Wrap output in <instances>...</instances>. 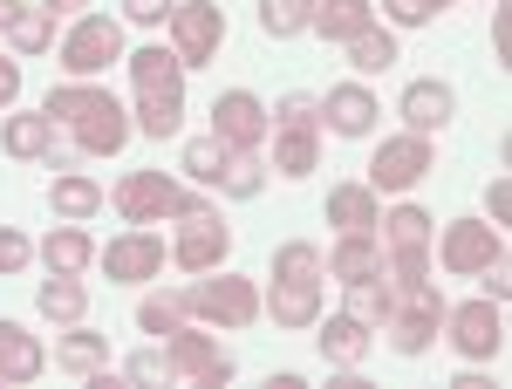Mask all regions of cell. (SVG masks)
<instances>
[{
    "instance_id": "5",
    "label": "cell",
    "mask_w": 512,
    "mask_h": 389,
    "mask_svg": "<svg viewBox=\"0 0 512 389\" xmlns=\"http://www.w3.org/2000/svg\"><path fill=\"white\" fill-rule=\"evenodd\" d=\"M185 308L198 321H219V328H246L260 314V287L246 273H219V280H192L185 287Z\"/></svg>"
},
{
    "instance_id": "37",
    "label": "cell",
    "mask_w": 512,
    "mask_h": 389,
    "mask_svg": "<svg viewBox=\"0 0 512 389\" xmlns=\"http://www.w3.org/2000/svg\"><path fill=\"white\" fill-rule=\"evenodd\" d=\"M260 185H267V164H260L253 151H233L226 178H219V192H226V198H260Z\"/></svg>"
},
{
    "instance_id": "15",
    "label": "cell",
    "mask_w": 512,
    "mask_h": 389,
    "mask_svg": "<svg viewBox=\"0 0 512 389\" xmlns=\"http://www.w3.org/2000/svg\"><path fill=\"white\" fill-rule=\"evenodd\" d=\"M267 314H274L280 328H315L321 321V280H308V273H274Z\"/></svg>"
},
{
    "instance_id": "20",
    "label": "cell",
    "mask_w": 512,
    "mask_h": 389,
    "mask_svg": "<svg viewBox=\"0 0 512 389\" xmlns=\"http://www.w3.org/2000/svg\"><path fill=\"white\" fill-rule=\"evenodd\" d=\"M48 349H41L35 335L21 328V321H0V383H35Z\"/></svg>"
},
{
    "instance_id": "25",
    "label": "cell",
    "mask_w": 512,
    "mask_h": 389,
    "mask_svg": "<svg viewBox=\"0 0 512 389\" xmlns=\"http://www.w3.org/2000/svg\"><path fill=\"white\" fill-rule=\"evenodd\" d=\"M0 144L14 157H48L55 151V117H48V110H21V117H7Z\"/></svg>"
},
{
    "instance_id": "41",
    "label": "cell",
    "mask_w": 512,
    "mask_h": 389,
    "mask_svg": "<svg viewBox=\"0 0 512 389\" xmlns=\"http://www.w3.org/2000/svg\"><path fill=\"white\" fill-rule=\"evenodd\" d=\"M437 7H451V0H383V14H390L396 28H424Z\"/></svg>"
},
{
    "instance_id": "7",
    "label": "cell",
    "mask_w": 512,
    "mask_h": 389,
    "mask_svg": "<svg viewBox=\"0 0 512 389\" xmlns=\"http://www.w3.org/2000/svg\"><path fill=\"white\" fill-rule=\"evenodd\" d=\"M444 328H451V349L465 355V362H492V355L506 349V314L499 301H465V308H444Z\"/></svg>"
},
{
    "instance_id": "4",
    "label": "cell",
    "mask_w": 512,
    "mask_h": 389,
    "mask_svg": "<svg viewBox=\"0 0 512 389\" xmlns=\"http://www.w3.org/2000/svg\"><path fill=\"white\" fill-rule=\"evenodd\" d=\"M110 62H123V21H110V14H82L76 28L62 35V69L76 82L103 76Z\"/></svg>"
},
{
    "instance_id": "1",
    "label": "cell",
    "mask_w": 512,
    "mask_h": 389,
    "mask_svg": "<svg viewBox=\"0 0 512 389\" xmlns=\"http://www.w3.org/2000/svg\"><path fill=\"white\" fill-rule=\"evenodd\" d=\"M55 123H69L76 130V151L89 157H117L130 144V110H123L110 89H96V82H62V89H48V103H41Z\"/></svg>"
},
{
    "instance_id": "43",
    "label": "cell",
    "mask_w": 512,
    "mask_h": 389,
    "mask_svg": "<svg viewBox=\"0 0 512 389\" xmlns=\"http://www.w3.org/2000/svg\"><path fill=\"white\" fill-rule=\"evenodd\" d=\"M28 260H35V246L14 233V226H0V273H21Z\"/></svg>"
},
{
    "instance_id": "14",
    "label": "cell",
    "mask_w": 512,
    "mask_h": 389,
    "mask_svg": "<svg viewBox=\"0 0 512 389\" xmlns=\"http://www.w3.org/2000/svg\"><path fill=\"white\" fill-rule=\"evenodd\" d=\"M96 267L110 273V280H158V273H164V239L137 226V233L110 239V246L96 253Z\"/></svg>"
},
{
    "instance_id": "48",
    "label": "cell",
    "mask_w": 512,
    "mask_h": 389,
    "mask_svg": "<svg viewBox=\"0 0 512 389\" xmlns=\"http://www.w3.org/2000/svg\"><path fill=\"white\" fill-rule=\"evenodd\" d=\"M14 7H21V0H0V28H7V21H14Z\"/></svg>"
},
{
    "instance_id": "30",
    "label": "cell",
    "mask_w": 512,
    "mask_h": 389,
    "mask_svg": "<svg viewBox=\"0 0 512 389\" xmlns=\"http://www.w3.org/2000/svg\"><path fill=\"white\" fill-rule=\"evenodd\" d=\"M130 82L137 89H185V62L171 48H137L130 55Z\"/></svg>"
},
{
    "instance_id": "39",
    "label": "cell",
    "mask_w": 512,
    "mask_h": 389,
    "mask_svg": "<svg viewBox=\"0 0 512 389\" xmlns=\"http://www.w3.org/2000/svg\"><path fill=\"white\" fill-rule=\"evenodd\" d=\"M274 273H308V280H321V246H308V239H294V246H280L274 253Z\"/></svg>"
},
{
    "instance_id": "40",
    "label": "cell",
    "mask_w": 512,
    "mask_h": 389,
    "mask_svg": "<svg viewBox=\"0 0 512 389\" xmlns=\"http://www.w3.org/2000/svg\"><path fill=\"white\" fill-rule=\"evenodd\" d=\"M123 376H130V383H171L178 369H171V355H164V349H137L130 362H123Z\"/></svg>"
},
{
    "instance_id": "31",
    "label": "cell",
    "mask_w": 512,
    "mask_h": 389,
    "mask_svg": "<svg viewBox=\"0 0 512 389\" xmlns=\"http://www.w3.org/2000/svg\"><path fill=\"white\" fill-rule=\"evenodd\" d=\"M7 41H14L21 55H41V48L55 41V14H48V7H28V0H21V7H14V21H7Z\"/></svg>"
},
{
    "instance_id": "10",
    "label": "cell",
    "mask_w": 512,
    "mask_h": 389,
    "mask_svg": "<svg viewBox=\"0 0 512 389\" xmlns=\"http://www.w3.org/2000/svg\"><path fill=\"white\" fill-rule=\"evenodd\" d=\"M226 246H233V226L212 212V205H198V212H185V233H178V246H171V260L185 273H212L219 260H226Z\"/></svg>"
},
{
    "instance_id": "38",
    "label": "cell",
    "mask_w": 512,
    "mask_h": 389,
    "mask_svg": "<svg viewBox=\"0 0 512 389\" xmlns=\"http://www.w3.org/2000/svg\"><path fill=\"white\" fill-rule=\"evenodd\" d=\"M267 117H274V130H321V96L294 89V96H280Z\"/></svg>"
},
{
    "instance_id": "12",
    "label": "cell",
    "mask_w": 512,
    "mask_h": 389,
    "mask_svg": "<svg viewBox=\"0 0 512 389\" xmlns=\"http://www.w3.org/2000/svg\"><path fill=\"white\" fill-rule=\"evenodd\" d=\"M431 171V137H390L369 157V192H410Z\"/></svg>"
},
{
    "instance_id": "46",
    "label": "cell",
    "mask_w": 512,
    "mask_h": 389,
    "mask_svg": "<svg viewBox=\"0 0 512 389\" xmlns=\"http://www.w3.org/2000/svg\"><path fill=\"white\" fill-rule=\"evenodd\" d=\"M21 96V62H0V110Z\"/></svg>"
},
{
    "instance_id": "11",
    "label": "cell",
    "mask_w": 512,
    "mask_h": 389,
    "mask_svg": "<svg viewBox=\"0 0 512 389\" xmlns=\"http://www.w3.org/2000/svg\"><path fill=\"white\" fill-rule=\"evenodd\" d=\"M499 253H506V239H499V226H485V219H451L444 226V246H437L444 273H485Z\"/></svg>"
},
{
    "instance_id": "45",
    "label": "cell",
    "mask_w": 512,
    "mask_h": 389,
    "mask_svg": "<svg viewBox=\"0 0 512 389\" xmlns=\"http://www.w3.org/2000/svg\"><path fill=\"white\" fill-rule=\"evenodd\" d=\"M485 198H492V226H506V212H512V185H506V178H492V192H485Z\"/></svg>"
},
{
    "instance_id": "23",
    "label": "cell",
    "mask_w": 512,
    "mask_h": 389,
    "mask_svg": "<svg viewBox=\"0 0 512 389\" xmlns=\"http://www.w3.org/2000/svg\"><path fill=\"white\" fill-rule=\"evenodd\" d=\"M55 362H62L69 376H96V369H110V342L89 335L82 321H69V335H55Z\"/></svg>"
},
{
    "instance_id": "32",
    "label": "cell",
    "mask_w": 512,
    "mask_h": 389,
    "mask_svg": "<svg viewBox=\"0 0 512 389\" xmlns=\"http://www.w3.org/2000/svg\"><path fill=\"white\" fill-rule=\"evenodd\" d=\"M349 62H355V76H383V69H396V35L390 28H362V35L349 41Z\"/></svg>"
},
{
    "instance_id": "35",
    "label": "cell",
    "mask_w": 512,
    "mask_h": 389,
    "mask_svg": "<svg viewBox=\"0 0 512 389\" xmlns=\"http://www.w3.org/2000/svg\"><path fill=\"white\" fill-rule=\"evenodd\" d=\"M185 314H192V308H185V294L164 287V294H144V301H137V328H144V335H171Z\"/></svg>"
},
{
    "instance_id": "22",
    "label": "cell",
    "mask_w": 512,
    "mask_h": 389,
    "mask_svg": "<svg viewBox=\"0 0 512 389\" xmlns=\"http://www.w3.org/2000/svg\"><path fill=\"white\" fill-rule=\"evenodd\" d=\"M328 226H342V233H376V226H383L376 192H369V185H335V192H328Z\"/></svg>"
},
{
    "instance_id": "34",
    "label": "cell",
    "mask_w": 512,
    "mask_h": 389,
    "mask_svg": "<svg viewBox=\"0 0 512 389\" xmlns=\"http://www.w3.org/2000/svg\"><path fill=\"white\" fill-rule=\"evenodd\" d=\"M349 314L362 321V328H383V321H390V287H383V273L349 280Z\"/></svg>"
},
{
    "instance_id": "19",
    "label": "cell",
    "mask_w": 512,
    "mask_h": 389,
    "mask_svg": "<svg viewBox=\"0 0 512 389\" xmlns=\"http://www.w3.org/2000/svg\"><path fill=\"white\" fill-rule=\"evenodd\" d=\"M321 335V362H335V369H362V355H369V328L355 321V314H328V321H315Z\"/></svg>"
},
{
    "instance_id": "27",
    "label": "cell",
    "mask_w": 512,
    "mask_h": 389,
    "mask_svg": "<svg viewBox=\"0 0 512 389\" xmlns=\"http://www.w3.org/2000/svg\"><path fill=\"white\" fill-rule=\"evenodd\" d=\"M35 308L48 314V321H62V328H69V321L89 314V294H82L76 273H48V280H41V294H35Z\"/></svg>"
},
{
    "instance_id": "28",
    "label": "cell",
    "mask_w": 512,
    "mask_h": 389,
    "mask_svg": "<svg viewBox=\"0 0 512 389\" xmlns=\"http://www.w3.org/2000/svg\"><path fill=\"white\" fill-rule=\"evenodd\" d=\"M48 205H55L62 219H89V212L103 205V185H96V178H82V171H55V185H48Z\"/></svg>"
},
{
    "instance_id": "8",
    "label": "cell",
    "mask_w": 512,
    "mask_h": 389,
    "mask_svg": "<svg viewBox=\"0 0 512 389\" xmlns=\"http://www.w3.org/2000/svg\"><path fill=\"white\" fill-rule=\"evenodd\" d=\"M267 130H274V117H267V103H260L253 89H226V96L212 103V137H219L226 151H260Z\"/></svg>"
},
{
    "instance_id": "36",
    "label": "cell",
    "mask_w": 512,
    "mask_h": 389,
    "mask_svg": "<svg viewBox=\"0 0 512 389\" xmlns=\"http://www.w3.org/2000/svg\"><path fill=\"white\" fill-rule=\"evenodd\" d=\"M260 35H274V41L308 35V0H260Z\"/></svg>"
},
{
    "instance_id": "17",
    "label": "cell",
    "mask_w": 512,
    "mask_h": 389,
    "mask_svg": "<svg viewBox=\"0 0 512 389\" xmlns=\"http://www.w3.org/2000/svg\"><path fill=\"white\" fill-rule=\"evenodd\" d=\"M321 123H328L335 137H369V123H376V96H369L362 82H342V89L321 96Z\"/></svg>"
},
{
    "instance_id": "13",
    "label": "cell",
    "mask_w": 512,
    "mask_h": 389,
    "mask_svg": "<svg viewBox=\"0 0 512 389\" xmlns=\"http://www.w3.org/2000/svg\"><path fill=\"white\" fill-rule=\"evenodd\" d=\"M171 369L178 376H192L198 389H219V383H233V355L219 349L212 335H198V328H171Z\"/></svg>"
},
{
    "instance_id": "33",
    "label": "cell",
    "mask_w": 512,
    "mask_h": 389,
    "mask_svg": "<svg viewBox=\"0 0 512 389\" xmlns=\"http://www.w3.org/2000/svg\"><path fill=\"white\" fill-rule=\"evenodd\" d=\"M226 164H233V151H226L219 137H192V144H185V178H192V185H219Z\"/></svg>"
},
{
    "instance_id": "26",
    "label": "cell",
    "mask_w": 512,
    "mask_h": 389,
    "mask_svg": "<svg viewBox=\"0 0 512 389\" xmlns=\"http://www.w3.org/2000/svg\"><path fill=\"white\" fill-rule=\"evenodd\" d=\"M185 123V89H137V130L144 137H171Z\"/></svg>"
},
{
    "instance_id": "9",
    "label": "cell",
    "mask_w": 512,
    "mask_h": 389,
    "mask_svg": "<svg viewBox=\"0 0 512 389\" xmlns=\"http://www.w3.org/2000/svg\"><path fill=\"white\" fill-rule=\"evenodd\" d=\"M383 239H390V273H396V280L431 273V212L396 205L390 219H383Z\"/></svg>"
},
{
    "instance_id": "3",
    "label": "cell",
    "mask_w": 512,
    "mask_h": 389,
    "mask_svg": "<svg viewBox=\"0 0 512 389\" xmlns=\"http://www.w3.org/2000/svg\"><path fill=\"white\" fill-rule=\"evenodd\" d=\"M110 205H117L130 226H158V219H185V212H198L205 198L185 192V185H171L164 171H130V178H117Z\"/></svg>"
},
{
    "instance_id": "21",
    "label": "cell",
    "mask_w": 512,
    "mask_h": 389,
    "mask_svg": "<svg viewBox=\"0 0 512 389\" xmlns=\"http://www.w3.org/2000/svg\"><path fill=\"white\" fill-rule=\"evenodd\" d=\"M321 267L335 273L342 287H349V280H369V273H383V239L376 233H342V246H335Z\"/></svg>"
},
{
    "instance_id": "42",
    "label": "cell",
    "mask_w": 512,
    "mask_h": 389,
    "mask_svg": "<svg viewBox=\"0 0 512 389\" xmlns=\"http://www.w3.org/2000/svg\"><path fill=\"white\" fill-rule=\"evenodd\" d=\"M171 7H178V0H123V21H137V28H164Z\"/></svg>"
},
{
    "instance_id": "18",
    "label": "cell",
    "mask_w": 512,
    "mask_h": 389,
    "mask_svg": "<svg viewBox=\"0 0 512 389\" xmlns=\"http://www.w3.org/2000/svg\"><path fill=\"white\" fill-rule=\"evenodd\" d=\"M308 28L328 41H355L362 28H376V0H308Z\"/></svg>"
},
{
    "instance_id": "44",
    "label": "cell",
    "mask_w": 512,
    "mask_h": 389,
    "mask_svg": "<svg viewBox=\"0 0 512 389\" xmlns=\"http://www.w3.org/2000/svg\"><path fill=\"white\" fill-rule=\"evenodd\" d=\"M478 280H485V301H506V294H512V267H506V253H499L492 267L478 273Z\"/></svg>"
},
{
    "instance_id": "2",
    "label": "cell",
    "mask_w": 512,
    "mask_h": 389,
    "mask_svg": "<svg viewBox=\"0 0 512 389\" xmlns=\"http://www.w3.org/2000/svg\"><path fill=\"white\" fill-rule=\"evenodd\" d=\"M437 321H444V294H437L431 273H417V280H396L390 287V349L396 355H424L437 335Z\"/></svg>"
},
{
    "instance_id": "6",
    "label": "cell",
    "mask_w": 512,
    "mask_h": 389,
    "mask_svg": "<svg viewBox=\"0 0 512 389\" xmlns=\"http://www.w3.org/2000/svg\"><path fill=\"white\" fill-rule=\"evenodd\" d=\"M164 28H171V55H178L185 69H198V62H212L219 41H226V7H212V0H178Z\"/></svg>"
},
{
    "instance_id": "47",
    "label": "cell",
    "mask_w": 512,
    "mask_h": 389,
    "mask_svg": "<svg viewBox=\"0 0 512 389\" xmlns=\"http://www.w3.org/2000/svg\"><path fill=\"white\" fill-rule=\"evenodd\" d=\"M76 7H89V0H48V14H76Z\"/></svg>"
},
{
    "instance_id": "16",
    "label": "cell",
    "mask_w": 512,
    "mask_h": 389,
    "mask_svg": "<svg viewBox=\"0 0 512 389\" xmlns=\"http://www.w3.org/2000/svg\"><path fill=\"white\" fill-rule=\"evenodd\" d=\"M458 110V96H451V82H410L403 89V103H396V117L410 123V137H437L444 123Z\"/></svg>"
},
{
    "instance_id": "24",
    "label": "cell",
    "mask_w": 512,
    "mask_h": 389,
    "mask_svg": "<svg viewBox=\"0 0 512 389\" xmlns=\"http://www.w3.org/2000/svg\"><path fill=\"white\" fill-rule=\"evenodd\" d=\"M41 267L48 273H82V267H96V246H89L82 226H55V233L41 239Z\"/></svg>"
},
{
    "instance_id": "29",
    "label": "cell",
    "mask_w": 512,
    "mask_h": 389,
    "mask_svg": "<svg viewBox=\"0 0 512 389\" xmlns=\"http://www.w3.org/2000/svg\"><path fill=\"white\" fill-rule=\"evenodd\" d=\"M321 157V130H274V171L280 178H308Z\"/></svg>"
}]
</instances>
